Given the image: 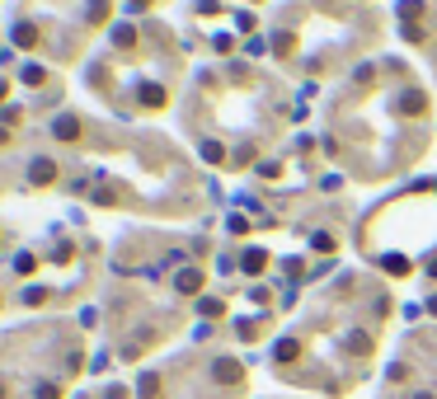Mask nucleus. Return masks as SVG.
Masks as SVG:
<instances>
[{"label":"nucleus","mask_w":437,"mask_h":399,"mask_svg":"<svg viewBox=\"0 0 437 399\" xmlns=\"http://www.w3.org/2000/svg\"><path fill=\"white\" fill-rule=\"evenodd\" d=\"M212 376H217L221 385H235V381H240V362H231V357H221L217 367H212Z\"/></svg>","instance_id":"obj_1"},{"label":"nucleus","mask_w":437,"mask_h":399,"mask_svg":"<svg viewBox=\"0 0 437 399\" xmlns=\"http://www.w3.org/2000/svg\"><path fill=\"white\" fill-rule=\"evenodd\" d=\"M395 108H400L405 118H414V113H419V108H423V94H419V90H405V94H400V104H395Z\"/></svg>","instance_id":"obj_2"},{"label":"nucleus","mask_w":437,"mask_h":399,"mask_svg":"<svg viewBox=\"0 0 437 399\" xmlns=\"http://www.w3.org/2000/svg\"><path fill=\"white\" fill-rule=\"evenodd\" d=\"M297 353H301V343H297V338H282L278 348H273V357H278V362H292Z\"/></svg>","instance_id":"obj_3"},{"label":"nucleus","mask_w":437,"mask_h":399,"mask_svg":"<svg viewBox=\"0 0 437 399\" xmlns=\"http://www.w3.org/2000/svg\"><path fill=\"white\" fill-rule=\"evenodd\" d=\"M264 263H268V254H264V249H250V254H245V273H259Z\"/></svg>","instance_id":"obj_4"},{"label":"nucleus","mask_w":437,"mask_h":399,"mask_svg":"<svg viewBox=\"0 0 437 399\" xmlns=\"http://www.w3.org/2000/svg\"><path fill=\"white\" fill-rule=\"evenodd\" d=\"M414 15H423V0H400V19H414Z\"/></svg>","instance_id":"obj_5"},{"label":"nucleus","mask_w":437,"mask_h":399,"mask_svg":"<svg viewBox=\"0 0 437 399\" xmlns=\"http://www.w3.org/2000/svg\"><path fill=\"white\" fill-rule=\"evenodd\" d=\"M198 282H203V277L188 268V273H179V292H198Z\"/></svg>","instance_id":"obj_6"},{"label":"nucleus","mask_w":437,"mask_h":399,"mask_svg":"<svg viewBox=\"0 0 437 399\" xmlns=\"http://www.w3.org/2000/svg\"><path fill=\"white\" fill-rule=\"evenodd\" d=\"M221 155H226V151H221L217 141H203V160H212V165H221Z\"/></svg>","instance_id":"obj_7"},{"label":"nucleus","mask_w":437,"mask_h":399,"mask_svg":"<svg viewBox=\"0 0 437 399\" xmlns=\"http://www.w3.org/2000/svg\"><path fill=\"white\" fill-rule=\"evenodd\" d=\"M141 99H146V104H165V90H156V85H146V90H141Z\"/></svg>","instance_id":"obj_8"},{"label":"nucleus","mask_w":437,"mask_h":399,"mask_svg":"<svg viewBox=\"0 0 437 399\" xmlns=\"http://www.w3.org/2000/svg\"><path fill=\"white\" fill-rule=\"evenodd\" d=\"M428 310H433V315H437V296H433V301H428Z\"/></svg>","instance_id":"obj_9"},{"label":"nucleus","mask_w":437,"mask_h":399,"mask_svg":"<svg viewBox=\"0 0 437 399\" xmlns=\"http://www.w3.org/2000/svg\"><path fill=\"white\" fill-rule=\"evenodd\" d=\"M428 273H433V277H437V263H433V268H428Z\"/></svg>","instance_id":"obj_10"}]
</instances>
